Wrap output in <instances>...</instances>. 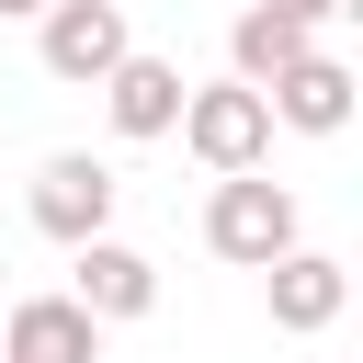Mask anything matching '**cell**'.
I'll return each mask as SVG.
<instances>
[{
  "instance_id": "6da1fadb",
  "label": "cell",
  "mask_w": 363,
  "mask_h": 363,
  "mask_svg": "<svg viewBox=\"0 0 363 363\" xmlns=\"http://www.w3.org/2000/svg\"><path fill=\"white\" fill-rule=\"evenodd\" d=\"M204 250L238 261V272H261L272 250H295V193L261 182V170H216V193H204Z\"/></svg>"
},
{
  "instance_id": "7a4b0ae2",
  "label": "cell",
  "mask_w": 363,
  "mask_h": 363,
  "mask_svg": "<svg viewBox=\"0 0 363 363\" xmlns=\"http://www.w3.org/2000/svg\"><path fill=\"white\" fill-rule=\"evenodd\" d=\"M204 170H261L272 159V102L250 91V79H204V91H182V125H170Z\"/></svg>"
},
{
  "instance_id": "3957f363",
  "label": "cell",
  "mask_w": 363,
  "mask_h": 363,
  "mask_svg": "<svg viewBox=\"0 0 363 363\" xmlns=\"http://www.w3.org/2000/svg\"><path fill=\"white\" fill-rule=\"evenodd\" d=\"M125 45H136V34H125V0H45V11H34V57H45V79H68V91H91Z\"/></svg>"
},
{
  "instance_id": "277c9868",
  "label": "cell",
  "mask_w": 363,
  "mask_h": 363,
  "mask_svg": "<svg viewBox=\"0 0 363 363\" xmlns=\"http://www.w3.org/2000/svg\"><path fill=\"white\" fill-rule=\"evenodd\" d=\"M113 193H125V182H113L91 147H57V159L34 170V227H45L57 250H79V238H102V227H113Z\"/></svg>"
},
{
  "instance_id": "5b68a950",
  "label": "cell",
  "mask_w": 363,
  "mask_h": 363,
  "mask_svg": "<svg viewBox=\"0 0 363 363\" xmlns=\"http://www.w3.org/2000/svg\"><path fill=\"white\" fill-rule=\"evenodd\" d=\"M68 295H79L102 329H113V318H147V306H159V261H147V250H125V238L102 227V238H79V250H68Z\"/></svg>"
},
{
  "instance_id": "8992f818",
  "label": "cell",
  "mask_w": 363,
  "mask_h": 363,
  "mask_svg": "<svg viewBox=\"0 0 363 363\" xmlns=\"http://www.w3.org/2000/svg\"><path fill=\"white\" fill-rule=\"evenodd\" d=\"M261 295H272V329L318 340V329L352 306V272H340L329 250H306V238H295V250H272V261H261Z\"/></svg>"
},
{
  "instance_id": "52a82bcc",
  "label": "cell",
  "mask_w": 363,
  "mask_h": 363,
  "mask_svg": "<svg viewBox=\"0 0 363 363\" xmlns=\"http://www.w3.org/2000/svg\"><path fill=\"white\" fill-rule=\"evenodd\" d=\"M261 102H272V125H295V136H340V125H352V57L306 45L295 68L261 79Z\"/></svg>"
},
{
  "instance_id": "ba28073f",
  "label": "cell",
  "mask_w": 363,
  "mask_h": 363,
  "mask_svg": "<svg viewBox=\"0 0 363 363\" xmlns=\"http://www.w3.org/2000/svg\"><path fill=\"white\" fill-rule=\"evenodd\" d=\"M0 363H102V318L79 295H23L0 318Z\"/></svg>"
},
{
  "instance_id": "9c48e42d",
  "label": "cell",
  "mask_w": 363,
  "mask_h": 363,
  "mask_svg": "<svg viewBox=\"0 0 363 363\" xmlns=\"http://www.w3.org/2000/svg\"><path fill=\"white\" fill-rule=\"evenodd\" d=\"M91 91H102L113 136H170V125H182V91H193V79H182L170 57H136V45H125V57H113V68L91 79Z\"/></svg>"
},
{
  "instance_id": "30bf717a",
  "label": "cell",
  "mask_w": 363,
  "mask_h": 363,
  "mask_svg": "<svg viewBox=\"0 0 363 363\" xmlns=\"http://www.w3.org/2000/svg\"><path fill=\"white\" fill-rule=\"evenodd\" d=\"M306 45H318V23H295V11L250 0V11H238V34H227V68H238V79L261 91V79H272V68H295Z\"/></svg>"
},
{
  "instance_id": "8fae6325",
  "label": "cell",
  "mask_w": 363,
  "mask_h": 363,
  "mask_svg": "<svg viewBox=\"0 0 363 363\" xmlns=\"http://www.w3.org/2000/svg\"><path fill=\"white\" fill-rule=\"evenodd\" d=\"M272 11H295V23H340L352 0H272Z\"/></svg>"
},
{
  "instance_id": "7c38bea8",
  "label": "cell",
  "mask_w": 363,
  "mask_h": 363,
  "mask_svg": "<svg viewBox=\"0 0 363 363\" xmlns=\"http://www.w3.org/2000/svg\"><path fill=\"white\" fill-rule=\"evenodd\" d=\"M34 11H45V0H0V23H34Z\"/></svg>"
}]
</instances>
